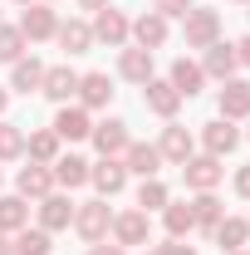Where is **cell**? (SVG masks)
I'll return each mask as SVG.
<instances>
[{
  "mask_svg": "<svg viewBox=\"0 0 250 255\" xmlns=\"http://www.w3.org/2000/svg\"><path fill=\"white\" fill-rule=\"evenodd\" d=\"M182 39H187V49H206V44H216V39H221V10L191 5L187 15H182Z\"/></svg>",
  "mask_w": 250,
  "mask_h": 255,
  "instance_id": "obj_1",
  "label": "cell"
},
{
  "mask_svg": "<svg viewBox=\"0 0 250 255\" xmlns=\"http://www.w3.org/2000/svg\"><path fill=\"white\" fill-rule=\"evenodd\" d=\"M74 231H79L89 246H98V241L113 231V211H108V201H84V206H74Z\"/></svg>",
  "mask_w": 250,
  "mask_h": 255,
  "instance_id": "obj_2",
  "label": "cell"
},
{
  "mask_svg": "<svg viewBox=\"0 0 250 255\" xmlns=\"http://www.w3.org/2000/svg\"><path fill=\"white\" fill-rule=\"evenodd\" d=\"M94 39H103L108 49H123L127 39H132V20H127L123 10H113V5H103L94 20Z\"/></svg>",
  "mask_w": 250,
  "mask_h": 255,
  "instance_id": "obj_3",
  "label": "cell"
},
{
  "mask_svg": "<svg viewBox=\"0 0 250 255\" xmlns=\"http://www.w3.org/2000/svg\"><path fill=\"white\" fill-rule=\"evenodd\" d=\"M182 177H187L191 191H216V182L226 177V167H221V157L201 152V157H187V162H182Z\"/></svg>",
  "mask_w": 250,
  "mask_h": 255,
  "instance_id": "obj_4",
  "label": "cell"
},
{
  "mask_svg": "<svg viewBox=\"0 0 250 255\" xmlns=\"http://www.w3.org/2000/svg\"><path fill=\"white\" fill-rule=\"evenodd\" d=\"M113 241L118 246H152V221H147V211H123V216H113Z\"/></svg>",
  "mask_w": 250,
  "mask_h": 255,
  "instance_id": "obj_5",
  "label": "cell"
},
{
  "mask_svg": "<svg viewBox=\"0 0 250 255\" xmlns=\"http://www.w3.org/2000/svg\"><path fill=\"white\" fill-rule=\"evenodd\" d=\"M54 30H59V15H54L44 0L25 5V15H20V34H25V39H54Z\"/></svg>",
  "mask_w": 250,
  "mask_h": 255,
  "instance_id": "obj_6",
  "label": "cell"
},
{
  "mask_svg": "<svg viewBox=\"0 0 250 255\" xmlns=\"http://www.w3.org/2000/svg\"><path fill=\"white\" fill-rule=\"evenodd\" d=\"M54 132H59V142H84L94 123H89V108H79V103H64L59 113H54Z\"/></svg>",
  "mask_w": 250,
  "mask_h": 255,
  "instance_id": "obj_7",
  "label": "cell"
},
{
  "mask_svg": "<svg viewBox=\"0 0 250 255\" xmlns=\"http://www.w3.org/2000/svg\"><path fill=\"white\" fill-rule=\"evenodd\" d=\"M236 69H241V59H236V44H231V39L206 44V59H201V74H206V79H221V84H226Z\"/></svg>",
  "mask_w": 250,
  "mask_h": 255,
  "instance_id": "obj_8",
  "label": "cell"
},
{
  "mask_svg": "<svg viewBox=\"0 0 250 255\" xmlns=\"http://www.w3.org/2000/svg\"><path fill=\"white\" fill-rule=\"evenodd\" d=\"M49 191H54V172H49V167H39V162L20 167V177H15V196H25V201H44Z\"/></svg>",
  "mask_w": 250,
  "mask_h": 255,
  "instance_id": "obj_9",
  "label": "cell"
},
{
  "mask_svg": "<svg viewBox=\"0 0 250 255\" xmlns=\"http://www.w3.org/2000/svg\"><path fill=\"white\" fill-rule=\"evenodd\" d=\"M89 182L98 187V196L108 201V196H118V191L127 187V167H123V157H103L98 167H89Z\"/></svg>",
  "mask_w": 250,
  "mask_h": 255,
  "instance_id": "obj_10",
  "label": "cell"
},
{
  "mask_svg": "<svg viewBox=\"0 0 250 255\" xmlns=\"http://www.w3.org/2000/svg\"><path fill=\"white\" fill-rule=\"evenodd\" d=\"M142 103L152 108L157 118H177V108H182V94H177L167 79H147V84H142Z\"/></svg>",
  "mask_w": 250,
  "mask_h": 255,
  "instance_id": "obj_11",
  "label": "cell"
},
{
  "mask_svg": "<svg viewBox=\"0 0 250 255\" xmlns=\"http://www.w3.org/2000/svg\"><path fill=\"white\" fill-rule=\"evenodd\" d=\"M89 137H94V147L103 152V157H123V152H127V142H132V137H127V123H123V118H108V123H98Z\"/></svg>",
  "mask_w": 250,
  "mask_h": 255,
  "instance_id": "obj_12",
  "label": "cell"
},
{
  "mask_svg": "<svg viewBox=\"0 0 250 255\" xmlns=\"http://www.w3.org/2000/svg\"><path fill=\"white\" fill-rule=\"evenodd\" d=\"M157 152H162V162H177V167H182V162L187 157H196V137H191L187 128H162V142H157Z\"/></svg>",
  "mask_w": 250,
  "mask_h": 255,
  "instance_id": "obj_13",
  "label": "cell"
},
{
  "mask_svg": "<svg viewBox=\"0 0 250 255\" xmlns=\"http://www.w3.org/2000/svg\"><path fill=\"white\" fill-rule=\"evenodd\" d=\"M39 94L54 98V103H69V98L79 94V74H74L69 64H54V69H44V84H39Z\"/></svg>",
  "mask_w": 250,
  "mask_h": 255,
  "instance_id": "obj_14",
  "label": "cell"
},
{
  "mask_svg": "<svg viewBox=\"0 0 250 255\" xmlns=\"http://www.w3.org/2000/svg\"><path fill=\"white\" fill-rule=\"evenodd\" d=\"M39 226L54 236V231H64V226H74V201L64 196V191H49L44 201H39Z\"/></svg>",
  "mask_w": 250,
  "mask_h": 255,
  "instance_id": "obj_15",
  "label": "cell"
},
{
  "mask_svg": "<svg viewBox=\"0 0 250 255\" xmlns=\"http://www.w3.org/2000/svg\"><path fill=\"white\" fill-rule=\"evenodd\" d=\"M221 118H250V84L246 79H226L221 84Z\"/></svg>",
  "mask_w": 250,
  "mask_h": 255,
  "instance_id": "obj_16",
  "label": "cell"
},
{
  "mask_svg": "<svg viewBox=\"0 0 250 255\" xmlns=\"http://www.w3.org/2000/svg\"><path fill=\"white\" fill-rule=\"evenodd\" d=\"M113 103V79L108 74H79V108H108Z\"/></svg>",
  "mask_w": 250,
  "mask_h": 255,
  "instance_id": "obj_17",
  "label": "cell"
},
{
  "mask_svg": "<svg viewBox=\"0 0 250 255\" xmlns=\"http://www.w3.org/2000/svg\"><path fill=\"white\" fill-rule=\"evenodd\" d=\"M49 172H54V187H84L89 182V162L79 157V152H59V157L49 162Z\"/></svg>",
  "mask_w": 250,
  "mask_h": 255,
  "instance_id": "obj_18",
  "label": "cell"
},
{
  "mask_svg": "<svg viewBox=\"0 0 250 255\" xmlns=\"http://www.w3.org/2000/svg\"><path fill=\"white\" fill-rule=\"evenodd\" d=\"M201 142H206V152H211V157H226V152H236L241 132L231 128V118H216V123L201 128Z\"/></svg>",
  "mask_w": 250,
  "mask_h": 255,
  "instance_id": "obj_19",
  "label": "cell"
},
{
  "mask_svg": "<svg viewBox=\"0 0 250 255\" xmlns=\"http://www.w3.org/2000/svg\"><path fill=\"white\" fill-rule=\"evenodd\" d=\"M132 39H137V49H162V44H167V20H162L157 10L137 15V20H132Z\"/></svg>",
  "mask_w": 250,
  "mask_h": 255,
  "instance_id": "obj_20",
  "label": "cell"
},
{
  "mask_svg": "<svg viewBox=\"0 0 250 255\" xmlns=\"http://www.w3.org/2000/svg\"><path fill=\"white\" fill-rule=\"evenodd\" d=\"M123 167H127V172H137V177H157V167H162V152H157L152 142H127Z\"/></svg>",
  "mask_w": 250,
  "mask_h": 255,
  "instance_id": "obj_21",
  "label": "cell"
},
{
  "mask_svg": "<svg viewBox=\"0 0 250 255\" xmlns=\"http://www.w3.org/2000/svg\"><path fill=\"white\" fill-rule=\"evenodd\" d=\"M167 84H172V89H177L182 98H191V94H201L206 74H201V64H191V59H177V64H172V74H167Z\"/></svg>",
  "mask_w": 250,
  "mask_h": 255,
  "instance_id": "obj_22",
  "label": "cell"
},
{
  "mask_svg": "<svg viewBox=\"0 0 250 255\" xmlns=\"http://www.w3.org/2000/svg\"><path fill=\"white\" fill-rule=\"evenodd\" d=\"M118 74L127 84H147L152 79V49H123L118 54Z\"/></svg>",
  "mask_w": 250,
  "mask_h": 255,
  "instance_id": "obj_23",
  "label": "cell"
},
{
  "mask_svg": "<svg viewBox=\"0 0 250 255\" xmlns=\"http://www.w3.org/2000/svg\"><path fill=\"white\" fill-rule=\"evenodd\" d=\"M162 221H167V236H172V241H187L191 231H196L191 201H167V206H162Z\"/></svg>",
  "mask_w": 250,
  "mask_h": 255,
  "instance_id": "obj_24",
  "label": "cell"
},
{
  "mask_svg": "<svg viewBox=\"0 0 250 255\" xmlns=\"http://www.w3.org/2000/svg\"><path fill=\"white\" fill-rule=\"evenodd\" d=\"M211 236H216L221 255H226V251H246V241H250V226L241 221V216H221V221H216V231H211Z\"/></svg>",
  "mask_w": 250,
  "mask_h": 255,
  "instance_id": "obj_25",
  "label": "cell"
},
{
  "mask_svg": "<svg viewBox=\"0 0 250 255\" xmlns=\"http://www.w3.org/2000/svg\"><path fill=\"white\" fill-rule=\"evenodd\" d=\"M54 39H59L69 54H89V44H94V25H84V20H64L59 30H54Z\"/></svg>",
  "mask_w": 250,
  "mask_h": 255,
  "instance_id": "obj_26",
  "label": "cell"
},
{
  "mask_svg": "<svg viewBox=\"0 0 250 255\" xmlns=\"http://www.w3.org/2000/svg\"><path fill=\"white\" fill-rule=\"evenodd\" d=\"M30 226V206L25 196H0V236H15Z\"/></svg>",
  "mask_w": 250,
  "mask_h": 255,
  "instance_id": "obj_27",
  "label": "cell"
},
{
  "mask_svg": "<svg viewBox=\"0 0 250 255\" xmlns=\"http://www.w3.org/2000/svg\"><path fill=\"white\" fill-rule=\"evenodd\" d=\"M25 152H30V162L49 167V162L59 157V132H54V128H44V132H30V137H25Z\"/></svg>",
  "mask_w": 250,
  "mask_h": 255,
  "instance_id": "obj_28",
  "label": "cell"
},
{
  "mask_svg": "<svg viewBox=\"0 0 250 255\" xmlns=\"http://www.w3.org/2000/svg\"><path fill=\"white\" fill-rule=\"evenodd\" d=\"M39 84H44V64L34 59H15V74H10V89H20V94H39Z\"/></svg>",
  "mask_w": 250,
  "mask_h": 255,
  "instance_id": "obj_29",
  "label": "cell"
},
{
  "mask_svg": "<svg viewBox=\"0 0 250 255\" xmlns=\"http://www.w3.org/2000/svg\"><path fill=\"white\" fill-rule=\"evenodd\" d=\"M191 216H196V226H201V231H216V221L226 216V206H221L211 191H196V196H191Z\"/></svg>",
  "mask_w": 250,
  "mask_h": 255,
  "instance_id": "obj_30",
  "label": "cell"
},
{
  "mask_svg": "<svg viewBox=\"0 0 250 255\" xmlns=\"http://www.w3.org/2000/svg\"><path fill=\"white\" fill-rule=\"evenodd\" d=\"M54 251V241H49V231L44 226H25V231H15V255H49Z\"/></svg>",
  "mask_w": 250,
  "mask_h": 255,
  "instance_id": "obj_31",
  "label": "cell"
},
{
  "mask_svg": "<svg viewBox=\"0 0 250 255\" xmlns=\"http://www.w3.org/2000/svg\"><path fill=\"white\" fill-rule=\"evenodd\" d=\"M172 196H167V187L157 182V177H142V187H137V211H162Z\"/></svg>",
  "mask_w": 250,
  "mask_h": 255,
  "instance_id": "obj_32",
  "label": "cell"
},
{
  "mask_svg": "<svg viewBox=\"0 0 250 255\" xmlns=\"http://www.w3.org/2000/svg\"><path fill=\"white\" fill-rule=\"evenodd\" d=\"M25 34H20V25H0V59L5 64H15V59H25Z\"/></svg>",
  "mask_w": 250,
  "mask_h": 255,
  "instance_id": "obj_33",
  "label": "cell"
},
{
  "mask_svg": "<svg viewBox=\"0 0 250 255\" xmlns=\"http://www.w3.org/2000/svg\"><path fill=\"white\" fill-rule=\"evenodd\" d=\"M20 152H25V132H20L15 123L0 118V162H15Z\"/></svg>",
  "mask_w": 250,
  "mask_h": 255,
  "instance_id": "obj_34",
  "label": "cell"
},
{
  "mask_svg": "<svg viewBox=\"0 0 250 255\" xmlns=\"http://www.w3.org/2000/svg\"><path fill=\"white\" fill-rule=\"evenodd\" d=\"M152 10L162 15V20H172V15H187V10H191V0H152Z\"/></svg>",
  "mask_w": 250,
  "mask_h": 255,
  "instance_id": "obj_35",
  "label": "cell"
},
{
  "mask_svg": "<svg viewBox=\"0 0 250 255\" xmlns=\"http://www.w3.org/2000/svg\"><path fill=\"white\" fill-rule=\"evenodd\" d=\"M236 191L250 201V167H241V172H236Z\"/></svg>",
  "mask_w": 250,
  "mask_h": 255,
  "instance_id": "obj_36",
  "label": "cell"
},
{
  "mask_svg": "<svg viewBox=\"0 0 250 255\" xmlns=\"http://www.w3.org/2000/svg\"><path fill=\"white\" fill-rule=\"evenodd\" d=\"M89 255H127V251H123V246H118V241H113V246H103V241H98V246H94V251H89Z\"/></svg>",
  "mask_w": 250,
  "mask_h": 255,
  "instance_id": "obj_37",
  "label": "cell"
},
{
  "mask_svg": "<svg viewBox=\"0 0 250 255\" xmlns=\"http://www.w3.org/2000/svg\"><path fill=\"white\" fill-rule=\"evenodd\" d=\"M236 59H241V64H246V69H250V34H246V39H241V44H236Z\"/></svg>",
  "mask_w": 250,
  "mask_h": 255,
  "instance_id": "obj_38",
  "label": "cell"
},
{
  "mask_svg": "<svg viewBox=\"0 0 250 255\" xmlns=\"http://www.w3.org/2000/svg\"><path fill=\"white\" fill-rule=\"evenodd\" d=\"M167 255H196L191 246H182V241H167Z\"/></svg>",
  "mask_w": 250,
  "mask_h": 255,
  "instance_id": "obj_39",
  "label": "cell"
},
{
  "mask_svg": "<svg viewBox=\"0 0 250 255\" xmlns=\"http://www.w3.org/2000/svg\"><path fill=\"white\" fill-rule=\"evenodd\" d=\"M103 5H108V0H79V10H94V15L103 10Z\"/></svg>",
  "mask_w": 250,
  "mask_h": 255,
  "instance_id": "obj_40",
  "label": "cell"
},
{
  "mask_svg": "<svg viewBox=\"0 0 250 255\" xmlns=\"http://www.w3.org/2000/svg\"><path fill=\"white\" fill-rule=\"evenodd\" d=\"M0 255H15V241L10 236H0Z\"/></svg>",
  "mask_w": 250,
  "mask_h": 255,
  "instance_id": "obj_41",
  "label": "cell"
},
{
  "mask_svg": "<svg viewBox=\"0 0 250 255\" xmlns=\"http://www.w3.org/2000/svg\"><path fill=\"white\" fill-rule=\"evenodd\" d=\"M142 255H167V246H147V251H142Z\"/></svg>",
  "mask_w": 250,
  "mask_h": 255,
  "instance_id": "obj_42",
  "label": "cell"
},
{
  "mask_svg": "<svg viewBox=\"0 0 250 255\" xmlns=\"http://www.w3.org/2000/svg\"><path fill=\"white\" fill-rule=\"evenodd\" d=\"M5 103H10V94H5V89H0V118H5Z\"/></svg>",
  "mask_w": 250,
  "mask_h": 255,
  "instance_id": "obj_43",
  "label": "cell"
},
{
  "mask_svg": "<svg viewBox=\"0 0 250 255\" xmlns=\"http://www.w3.org/2000/svg\"><path fill=\"white\" fill-rule=\"evenodd\" d=\"M15 5H34V0H15Z\"/></svg>",
  "mask_w": 250,
  "mask_h": 255,
  "instance_id": "obj_44",
  "label": "cell"
},
{
  "mask_svg": "<svg viewBox=\"0 0 250 255\" xmlns=\"http://www.w3.org/2000/svg\"><path fill=\"white\" fill-rule=\"evenodd\" d=\"M226 255H246V251H226Z\"/></svg>",
  "mask_w": 250,
  "mask_h": 255,
  "instance_id": "obj_45",
  "label": "cell"
},
{
  "mask_svg": "<svg viewBox=\"0 0 250 255\" xmlns=\"http://www.w3.org/2000/svg\"><path fill=\"white\" fill-rule=\"evenodd\" d=\"M236 5H250V0H236Z\"/></svg>",
  "mask_w": 250,
  "mask_h": 255,
  "instance_id": "obj_46",
  "label": "cell"
},
{
  "mask_svg": "<svg viewBox=\"0 0 250 255\" xmlns=\"http://www.w3.org/2000/svg\"><path fill=\"white\" fill-rule=\"evenodd\" d=\"M44 5H49V0H44Z\"/></svg>",
  "mask_w": 250,
  "mask_h": 255,
  "instance_id": "obj_47",
  "label": "cell"
},
{
  "mask_svg": "<svg viewBox=\"0 0 250 255\" xmlns=\"http://www.w3.org/2000/svg\"><path fill=\"white\" fill-rule=\"evenodd\" d=\"M246 226H250V221H246Z\"/></svg>",
  "mask_w": 250,
  "mask_h": 255,
  "instance_id": "obj_48",
  "label": "cell"
}]
</instances>
